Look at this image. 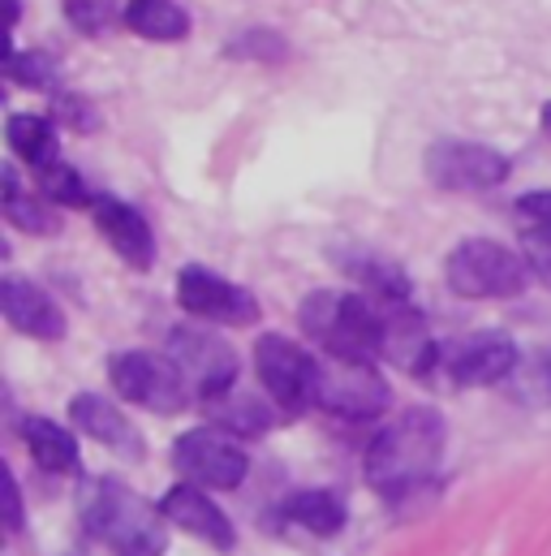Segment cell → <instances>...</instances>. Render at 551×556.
Returning <instances> with one entry per match:
<instances>
[{"mask_svg":"<svg viewBox=\"0 0 551 556\" xmlns=\"http://www.w3.org/2000/svg\"><path fill=\"white\" fill-rule=\"evenodd\" d=\"M426 177L439 190L478 194V190H496L509 177V160L483 142H435L426 151Z\"/></svg>","mask_w":551,"mask_h":556,"instance_id":"9c48e42d","label":"cell"},{"mask_svg":"<svg viewBox=\"0 0 551 556\" xmlns=\"http://www.w3.org/2000/svg\"><path fill=\"white\" fill-rule=\"evenodd\" d=\"M108 376L126 402H134L142 410H155V415H177L190 397V380L168 354L126 350L108 363Z\"/></svg>","mask_w":551,"mask_h":556,"instance_id":"5b68a950","label":"cell"},{"mask_svg":"<svg viewBox=\"0 0 551 556\" xmlns=\"http://www.w3.org/2000/svg\"><path fill=\"white\" fill-rule=\"evenodd\" d=\"M543 126H548V135H551V104L543 109Z\"/></svg>","mask_w":551,"mask_h":556,"instance_id":"4dcf8cb0","label":"cell"},{"mask_svg":"<svg viewBox=\"0 0 551 556\" xmlns=\"http://www.w3.org/2000/svg\"><path fill=\"white\" fill-rule=\"evenodd\" d=\"M444 371L465 384V389H478V384H504L513 371H517V345L500 332H470L461 341H452L444 350Z\"/></svg>","mask_w":551,"mask_h":556,"instance_id":"7c38bea8","label":"cell"},{"mask_svg":"<svg viewBox=\"0 0 551 556\" xmlns=\"http://www.w3.org/2000/svg\"><path fill=\"white\" fill-rule=\"evenodd\" d=\"M393 393L367 358H319L315 406L336 418H375L388 410Z\"/></svg>","mask_w":551,"mask_h":556,"instance_id":"8992f818","label":"cell"},{"mask_svg":"<svg viewBox=\"0 0 551 556\" xmlns=\"http://www.w3.org/2000/svg\"><path fill=\"white\" fill-rule=\"evenodd\" d=\"M0 311H4V319H9L17 332L39 337V341H56V337L65 332L61 306H56L39 285H30V280H17V277L4 280V285H0Z\"/></svg>","mask_w":551,"mask_h":556,"instance_id":"2e32d148","label":"cell"},{"mask_svg":"<svg viewBox=\"0 0 551 556\" xmlns=\"http://www.w3.org/2000/svg\"><path fill=\"white\" fill-rule=\"evenodd\" d=\"M255 367L264 389L272 393L284 410H306L315 406V389H319V358H310L302 345H293L289 337H259L255 345Z\"/></svg>","mask_w":551,"mask_h":556,"instance_id":"ba28073f","label":"cell"},{"mask_svg":"<svg viewBox=\"0 0 551 556\" xmlns=\"http://www.w3.org/2000/svg\"><path fill=\"white\" fill-rule=\"evenodd\" d=\"M39 186H43V194L52 199V203H69V207H87V186H82V177L65 164V160H56V164H48L43 173H39Z\"/></svg>","mask_w":551,"mask_h":556,"instance_id":"d4e9b609","label":"cell"},{"mask_svg":"<svg viewBox=\"0 0 551 556\" xmlns=\"http://www.w3.org/2000/svg\"><path fill=\"white\" fill-rule=\"evenodd\" d=\"M522 255H526L530 273H535V277H539L551 289V238H543V233H530V238H526V251H522Z\"/></svg>","mask_w":551,"mask_h":556,"instance_id":"f1b7e54d","label":"cell"},{"mask_svg":"<svg viewBox=\"0 0 551 556\" xmlns=\"http://www.w3.org/2000/svg\"><path fill=\"white\" fill-rule=\"evenodd\" d=\"M444 418L431 406H413L401 418H393L375 444L367 448V479L384 496H406L418 483H426L444 457Z\"/></svg>","mask_w":551,"mask_h":556,"instance_id":"6da1fadb","label":"cell"},{"mask_svg":"<svg viewBox=\"0 0 551 556\" xmlns=\"http://www.w3.org/2000/svg\"><path fill=\"white\" fill-rule=\"evenodd\" d=\"M22 435H26L30 457H35L48 475H65V470L78 466V440H74L61 422H52V418H26Z\"/></svg>","mask_w":551,"mask_h":556,"instance_id":"44dd1931","label":"cell"},{"mask_svg":"<svg viewBox=\"0 0 551 556\" xmlns=\"http://www.w3.org/2000/svg\"><path fill=\"white\" fill-rule=\"evenodd\" d=\"M284 518L310 535H336L345 527V505L332 492H297L284 501Z\"/></svg>","mask_w":551,"mask_h":556,"instance_id":"7402d4cb","label":"cell"},{"mask_svg":"<svg viewBox=\"0 0 551 556\" xmlns=\"http://www.w3.org/2000/svg\"><path fill=\"white\" fill-rule=\"evenodd\" d=\"M168 358L185 371V380H194V389L203 397L233 389L238 380V358L220 337L194 332V328H172L168 332Z\"/></svg>","mask_w":551,"mask_h":556,"instance_id":"4fadbf2b","label":"cell"},{"mask_svg":"<svg viewBox=\"0 0 551 556\" xmlns=\"http://www.w3.org/2000/svg\"><path fill=\"white\" fill-rule=\"evenodd\" d=\"M177 298L190 315L198 319H212V324H229V328H242V324H255L259 319V302L251 289L233 285V280L216 277L207 268H185L177 280Z\"/></svg>","mask_w":551,"mask_h":556,"instance_id":"8fae6325","label":"cell"},{"mask_svg":"<svg viewBox=\"0 0 551 556\" xmlns=\"http://www.w3.org/2000/svg\"><path fill=\"white\" fill-rule=\"evenodd\" d=\"M203 410L229 435H264L276 422L272 406H264L255 393H242V389H225V393L203 397Z\"/></svg>","mask_w":551,"mask_h":556,"instance_id":"ac0fdd59","label":"cell"},{"mask_svg":"<svg viewBox=\"0 0 551 556\" xmlns=\"http://www.w3.org/2000/svg\"><path fill=\"white\" fill-rule=\"evenodd\" d=\"M444 280L461 298H517L530 280V264H526V255H517L500 242L470 238L444 260Z\"/></svg>","mask_w":551,"mask_h":556,"instance_id":"277c9868","label":"cell"},{"mask_svg":"<svg viewBox=\"0 0 551 556\" xmlns=\"http://www.w3.org/2000/svg\"><path fill=\"white\" fill-rule=\"evenodd\" d=\"M4 216H9L17 229H26V233H56V216H52L43 203H35L30 194H22L13 168H4Z\"/></svg>","mask_w":551,"mask_h":556,"instance_id":"603a6c76","label":"cell"},{"mask_svg":"<svg viewBox=\"0 0 551 556\" xmlns=\"http://www.w3.org/2000/svg\"><path fill=\"white\" fill-rule=\"evenodd\" d=\"M65 17L82 30V35H104L117 17L113 0H65Z\"/></svg>","mask_w":551,"mask_h":556,"instance_id":"484cf974","label":"cell"},{"mask_svg":"<svg viewBox=\"0 0 551 556\" xmlns=\"http://www.w3.org/2000/svg\"><path fill=\"white\" fill-rule=\"evenodd\" d=\"M91 212H95V229L104 233V242H108L126 264H134L138 273H146V268L155 264V238H151V225L138 216L130 203L100 194V199L91 203Z\"/></svg>","mask_w":551,"mask_h":556,"instance_id":"9a60e30c","label":"cell"},{"mask_svg":"<svg viewBox=\"0 0 551 556\" xmlns=\"http://www.w3.org/2000/svg\"><path fill=\"white\" fill-rule=\"evenodd\" d=\"M380 358L410 376H426L444 358L431 328L413 306H406V298H380Z\"/></svg>","mask_w":551,"mask_h":556,"instance_id":"30bf717a","label":"cell"},{"mask_svg":"<svg viewBox=\"0 0 551 556\" xmlns=\"http://www.w3.org/2000/svg\"><path fill=\"white\" fill-rule=\"evenodd\" d=\"M13 83H26V87H52V65L43 56H30V52H13V61L4 65Z\"/></svg>","mask_w":551,"mask_h":556,"instance_id":"83f0119b","label":"cell"},{"mask_svg":"<svg viewBox=\"0 0 551 556\" xmlns=\"http://www.w3.org/2000/svg\"><path fill=\"white\" fill-rule=\"evenodd\" d=\"M504 384H509V393L522 406H551V354L530 358V363H517V371Z\"/></svg>","mask_w":551,"mask_h":556,"instance_id":"cb8c5ba5","label":"cell"},{"mask_svg":"<svg viewBox=\"0 0 551 556\" xmlns=\"http://www.w3.org/2000/svg\"><path fill=\"white\" fill-rule=\"evenodd\" d=\"M517 220L530 229V233H543L551 238V190H530L517 199Z\"/></svg>","mask_w":551,"mask_h":556,"instance_id":"4316f807","label":"cell"},{"mask_svg":"<svg viewBox=\"0 0 551 556\" xmlns=\"http://www.w3.org/2000/svg\"><path fill=\"white\" fill-rule=\"evenodd\" d=\"M78 509H82L87 531L113 544L121 556H164L168 548V535H164L168 518L113 479H91L78 496Z\"/></svg>","mask_w":551,"mask_h":556,"instance_id":"7a4b0ae2","label":"cell"},{"mask_svg":"<svg viewBox=\"0 0 551 556\" xmlns=\"http://www.w3.org/2000/svg\"><path fill=\"white\" fill-rule=\"evenodd\" d=\"M172 462L190 483H203V488H242V479L251 470V457L238 444V435H229L220 427H194V431L177 435Z\"/></svg>","mask_w":551,"mask_h":556,"instance_id":"52a82bcc","label":"cell"},{"mask_svg":"<svg viewBox=\"0 0 551 556\" xmlns=\"http://www.w3.org/2000/svg\"><path fill=\"white\" fill-rule=\"evenodd\" d=\"M4 139L13 147V155H22L30 168H48L61 160V142H56V126L48 117H35V113H13L9 117V130Z\"/></svg>","mask_w":551,"mask_h":556,"instance_id":"ffe728a7","label":"cell"},{"mask_svg":"<svg viewBox=\"0 0 551 556\" xmlns=\"http://www.w3.org/2000/svg\"><path fill=\"white\" fill-rule=\"evenodd\" d=\"M69 418L78 422V431H87L104 448H113L121 457H142V440H138L134 422L121 415V406H113V402H104L95 393H78L69 402Z\"/></svg>","mask_w":551,"mask_h":556,"instance_id":"e0dca14e","label":"cell"},{"mask_svg":"<svg viewBox=\"0 0 551 556\" xmlns=\"http://www.w3.org/2000/svg\"><path fill=\"white\" fill-rule=\"evenodd\" d=\"M121 17L134 35L155 39V43H172V39L190 35V13L177 0H130Z\"/></svg>","mask_w":551,"mask_h":556,"instance_id":"d6986e66","label":"cell"},{"mask_svg":"<svg viewBox=\"0 0 551 556\" xmlns=\"http://www.w3.org/2000/svg\"><path fill=\"white\" fill-rule=\"evenodd\" d=\"M4 527L9 531H22V492H17L13 470H4Z\"/></svg>","mask_w":551,"mask_h":556,"instance_id":"f546056e","label":"cell"},{"mask_svg":"<svg viewBox=\"0 0 551 556\" xmlns=\"http://www.w3.org/2000/svg\"><path fill=\"white\" fill-rule=\"evenodd\" d=\"M302 328L328 350V358H375L380 354V298L319 289L302 302Z\"/></svg>","mask_w":551,"mask_h":556,"instance_id":"3957f363","label":"cell"},{"mask_svg":"<svg viewBox=\"0 0 551 556\" xmlns=\"http://www.w3.org/2000/svg\"><path fill=\"white\" fill-rule=\"evenodd\" d=\"M159 514H164L172 527H181L185 535H194V540H207V544H216V548H233V522L225 518V509H220L198 483H177V488H168V492L159 496Z\"/></svg>","mask_w":551,"mask_h":556,"instance_id":"5bb4252c","label":"cell"}]
</instances>
